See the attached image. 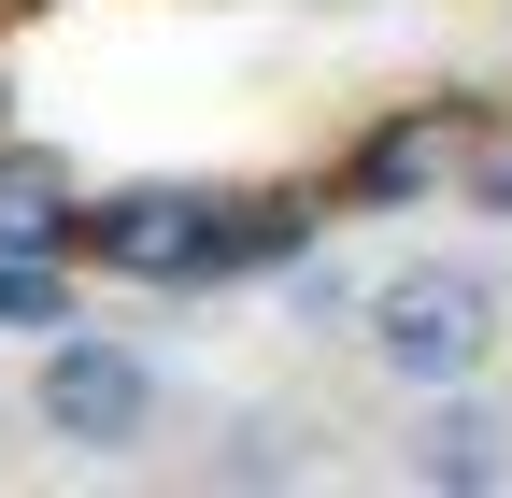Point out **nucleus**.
I'll return each mask as SVG.
<instances>
[{
  "label": "nucleus",
  "mask_w": 512,
  "mask_h": 498,
  "mask_svg": "<svg viewBox=\"0 0 512 498\" xmlns=\"http://www.w3.org/2000/svg\"><path fill=\"white\" fill-rule=\"evenodd\" d=\"M441 157H456V114H399V129H370L356 143V171H342V200H370V214H399V200H427L441 185Z\"/></svg>",
  "instance_id": "nucleus-5"
},
{
  "label": "nucleus",
  "mask_w": 512,
  "mask_h": 498,
  "mask_svg": "<svg viewBox=\"0 0 512 498\" xmlns=\"http://www.w3.org/2000/svg\"><path fill=\"white\" fill-rule=\"evenodd\" d=\"M470 214H512V143H484V157H470Z\"/></svg>",
  "instance_id": "nucleus-11"
},
{
  "label": "nucleus",
  "mask_w": 512,
  "mask_h": 498,
  "mask_svg": "<svg viewBox=\"0 0 512 498\" xmlns=\"http://www.w3.org/2000/svg\"><path fill=\"white\" fill-rule=\"evenodd\" d=\"M285 314H299V328H356V314H370V285H356L342 257H299V271H285Z\"/></svg>",
  "instance_id": "nucleus-10"
},
{
  "label": "nucleus",
  "mask_w": 512,
  "mask_h": 498,
  "mask_svg": "<svg viewBox=\"0 0 512 498\" xmlns=\"http://www.w3.org/2000/svg\"><path fill=\"white\" fill-rule=\"evenodd\" d=\"M72 228H86V185H72V157L0 143V242H57V257H72Z\"/></svg>",
  "instance_id": "nucleus-6"
},
{
  "label": "nucleus",
  "mask_w": 512,
  "mask_h": 498,
  "mask_svg": "<svg viewBox=\"0 0 512 498\" xmlns=\"http://www.w3.org/2000/svg\"><path fill=\"white\" fill-rule=\"evenodd\" d=\"M214 484H299V427L285 413H242L228 442H214Z\"/></svg>",
  "instance_id": "nucleus-9"
},
{
  "label": "nucleus",
  "mask_w": 512,
  "mask_h": 498,
  "mask_svg": "<svg viewBox=\"0 0 512 498\" xmlns=\"http://www.w3.org/2000/svg\"><path fill=\"white\" fill-rule=\"evenodd\" d=\"M356 342L384 356V385L441 399V385H470V370L498 356V285H484L470 257H413V271H384V285H370Z\"/></svg>",
  "instance_id": "nucleus-1"
},
{
  "label": "nucleus",
  "mask_w": 512,
  "mask_h": 498,
  "mask_svg": "<svg viewBox=\"0 0 512 498\" xmlns=\"http://www.w3.org/2000/svg\"><path fill=\"white\" fill-rule=\"evenodd\" d=\"M29 413H43V442H72V456H128L157 427V356L114 342V328H57L43 370H29Z\"/></svg>",
  "instance_id": "nucleus-2"
},
{
  "label": "nucleus",
  "mask_w": 512,
  "mask_h": 498,
  "mask_svg": "<svg viewBox=\"0 0 512 498\" xmlns=\"http://www.w3.org/2000/svg\"><path fill=\"white\" fill-rule=\"evenodd\" d=\"M399 484H427V498H498V484H512V427H498L470 385H441V399L413 413V442H399Z\"/></svg>",
  "instance_id": "nucleus-4"
},
{
  "label": "nucleus",
  "mask_w": 512,
  "mask_h": 498,
  "mask_svg": "<svg viewBox=\"0 0 512 498\" xmlns=\"http://www.w3.org/2000/svg\"><path fill=\"white\" fill-rule=\"evenodd\" d=\"M214 185H100L86 228H72V257H100L114 285H200L214 271Z\"/></svg>",
  "instance_id": "nucleus-3"
},
{
  "label": "nucleus",
  "mask_w": 512,
  "mask_h": 498,
  "mask_svg": "<svg viewBox=\"0 0 512 498\" xmlns=\"http://www.w3.org/2000/svg\"><path fill=\"white\" fill-rule=\"evenodd\" d=\"M0 328H72V271H57V242H0Z\"/></svg>",
  "instance_id": "nucleus-8"
},
{
  "label": "nucleus",
  "mask_w": 512,
  "mask_h": 498,
  "mask_svg": "<svg viewBox=\"0 0 512 498\" xmlns=\"http://www.w3.org/2000/svg\"><path fill=\"white\" fill-rule=\"evenodd\" d=\"M299 242H313V200H228V214H214V271H200V285L299 271Z\"/></svg>",
  "instance_id": "nucleus-7"
}]
</instances>
